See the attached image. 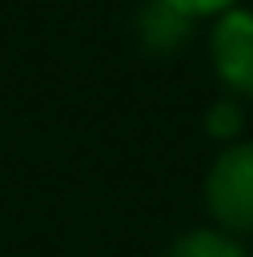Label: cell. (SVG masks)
I'll use <instances>...</instances> for the list:
<instances>
[{"label":"cell","mask_w":253,"mask_h":257,"mask_svg":"<svg viewBox=\"0 0 253 257\" xmlns=\"http://www.w3.org/2000/svg\"><path fill=\"white\" fill-rule=\"evenodd\" d=\"M207 211L228 232H253V144H236L207 173Z\"/></svg>","instance_id":"obj_1"},{"label":"cell","mask_w":253,"mask_h":257,"mask_svg":"<svg viewBox=\"0 0 253 257\" xmlns=\"http://www.w3.org/2000/svg\"><path fill=\"white\" fill-rule=\"evenodd\" d=\"M211 59L228 89L253 97V13L228 9L211 30Z\"/></svg>","instance_id":"obj_2"},{"label":"cell","mask_w":253,"mask_h":257,"mask_svg":"<svg viewBox=\"0 0 253 257\" xmlns=\"http://www.w3.org/2000/svg\"><path fill=\"white\" fill-rule=\"evenodd\" d=\"M165 257H245V249H240L232 236H224V232L203 228V232H190V236H182Z\"/></svg>","instance_id":"obj_3"},{"label":"cell","mask_w":253,"mask_h":257,"mask_svg":"<svg viewBox=\"0 0 253 257\" xmlns=\"http://www.w3.org/2000/svg\"><path fill=\"white\" fill-rule=\"evenodd\" d=\"M161 5H169L173 13H182V17H207V13H228L236 0H161Z\"/></svg>","instance_id":"obj_4"},{"label":"cell","mask_w":253,"mask_h":257,"mask_svg":"<svg viewBox=\"0 0 253 257\" xmlns=\"http://www.w3.org/2000/svg\"><path fill=\"white\" fill-rule=\"evenodd\" d=\"M240 126V114H236V105H215V110H211V118H207V131L211 135H232Z\"/></svg>","instance_id":"obj_5"}]
</instances>
